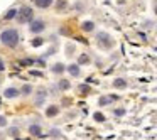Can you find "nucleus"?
I'll list each match as a JSON object with an SVG mask.
<instances>
[{
  "label": "nucleus",
  "mask_w": 157,
  "mask_h": 140,
  "mask_svg": "<svg viewBox=\"0 0 157 140\" xmlns=\"http://www.w3.org/2000/svg\"><path fill=\"white\" fill-rule=\"evenodd\" d=\"M0 42L7 47H17L19 44V32L17 29H5L0 34Z\"/></svg>",
  "instance_id": "nucleus-1"
},
{
  "label": "nucleus",
  "mask_w": 157,
  "mask_h": 140,
  "mask_svg": "<svg viewBox=\"0 0 157 140\" xmlns=\"http://www.w3.org/2000/svg\"><path fill=\"white\" fill-rule=\"evenodd\" d=\"M17 19H19L21 24H24V22H29V24H31V22L34 21V10H32L29 5H22L17 10Z\"/></svg>",
  "instance_id": "nucleus-2"
},
{
  "label": "nucleus",
  "mask_w": 157,
  "mask_h": 140,
  "mask_svg": "<svg viewBox=\"0 0 157 140\" xmlns=\"http://www.w3.org/2000/svg\"><path fill=\"white\" fill-rule=\"evenodd\" d=\"M29 31H31L32 34H41V32L46 31V22L42 21V19H34V21L31 22V25H29Z\"/></svg>",
  "instance_id": "nucleus-3"
},
{
  "label": "nucleus",
  "mask_w": 157,
  "mask_h": 140,
  "mask_svg": "<svg viewBox=\"0 0 157 140\" xmlns=\"http://www.w3.org/2000/svg\"><path fill=\"white\" fill-rule=\"evenodd\" d=\"M96 39H98V42L101 44V47H112V46H113L112 37H110V36L106 34V32H100Z\"/></svg>",
  "instance_id": "nucleus-4"
},
{
  "label": "nucleus",
  "mask_w": 157,
  "mask_h": 140,
  "mask_svg": "<svg viewBox=\"0 0 157 140\" xmlns=\"http://www.w3.org/2000/svg\"><path fill=\"white\" fill-rule=\"evenodd\" d=\"M66 71H68L69 74L73 76V78H78V76L81 74V68H79L78 64H69V66H66Z\"/></svg>",
  "instance_id": "nucleus-5"
},
{
  "label": "nucleus",
  "mask_w": 157,
  "mask_h": 140,
  "mask_svg": "<svg viewBox=\"0 0 157 140\" xmlns=\"http://www.w3.org/2000/svg\"><path fill=\"white\" fill-rule=\"evenodd\" d=\"M34 5L37 9H49L52 4H54V0H32Z\"/></svg>",
  "instance_id": "nucleus-6"
},
{
  "label": "nucleus",
  "mask_w": 157,
  "mask_h": 140,
  "mask_svg": "<svg viewBox=\"0 0 157 140\" xmlns=\"http://www.w3.org/2000/svg\"><path fill=\"white\" fill-rule=\"evenodd\" d=\"M19 95H21V89L14 88V86H12V88H7V89L4 91V96H5V98H17Z\"/></svg>",
  "instance_id": "nucleus-7"
},
{
  "label": "nucleus",
  "mask_w": 157,
  "mask_h": 140,
  "mask_svg": "<svg viewBox=\"0 0 157 140\" xmlns=\"http://www.w3.org/2000/svg\"><path fill=\"white\" fill-rule=\"evenodd\" d=\"M51 71L54 73V74H63V73L66 71V66L63 64V62H56V64L51 66Z\"/></svg>",
  "instance_id": "nucleus-8"
},
{
  "label": "nucleus",
  "mask_w": 157,
  "mask_h": 140,
  "mask_svg": "<svg viewBox=\"0 0 157 140\" xmlns=\"http://www.w3.org/2000/svg\"><path fill=\"white\" fill-rule=\"evenodd\" d=\"M81 29L85 32H91V31H95V22H91V21H85L81 24Z\"/></svg>",
  "instance_id": "nucleus-9"
},
{
  "label": "nucleus",
  "mask_w": 157,
  "mask_h": 140,
  "mask_svg": "<svg viewBox=\"0 0 157 140\" xmlns=\"http://www.w3.org/2000/svg\"><path fill=\"white\" fill-rule=\"evenodd\" d=\"M29 133L34 135V137H41L42 135V133H41V127H39V125H31V127H29Z\"/></svg>",
  "instance_id": "nucleus-10"
},
{
  "label": "nucleus",
  "mask_w": 157,
  "mask_h": 140,
  "mask_svg": "<svg viewBox=\"0 0 157 140\" xmlns=\"http://www.w3.org/2000/svg\"><path fill=\"white\" fill-rule=\"evenodd\" d=\"M58 113H59V108H58V106H54V105L48 106V110H46V115H48L49 118H51V116H56Z\"/></svg>",
  "instance_id": "nucleus-11"
},
{
  "label": "nucleus",
  "mask_w": 157,
  "mask_h": 140,
  "mask_svg": "<svg viewBox=\"0 0 157 140\" xmlns=\"http://www.w3.org/2000/svg\"><path fill=\"white\" fill-rule=\"evenodd\" d=\"M58 86H59V89H63V91H66V89H69V88H71V83H69L68 79H59Z\"/></svg>",
  "instance_id": "nucleus-12"
},
{
  "label": "nucleus",
  "mask_w": 157,
  "mask_h": 140,
  "mask_svg": "<svg viewBox=\"0 0 157 140\" xmlns=\"http://www.w3.org/2000/svg\"><path fill=\"white\" fill-rule=\"evenodd\" d=\"M10 19H17V9H10L5 14V21H10Z\"/></svg>",
  "instance_id": "nucleus-13"
},
{
  "label": "nucleus",
  "mask_w": 157,
  "mask_h": 140,
  "mask_svg": "<svg viewBox=\"0 0 157 140\" xmlns=\"http://www.w3.org/2000/svg\"><path fill=\"white\" fill-rule=\"evenodd\" d=\"M32 93V86L31 85H24L21 88V95H24V96H29Z\"/></svg>",
  "instance_id": "nucleus-14"
},
{
  "label": "nucleus",
  "mask_w": 157,
  "mask_h": 140,
  "mask_svg": "<svg viewBox=\"0 0 157 140\" xmlns=\"http://www.w3.org/2000/svg\"><path fill=\"white\" fill-rule=\"evenodd\" d=\"M113 86H115V88H125L127 81L123 78H118V79H115V81H113Z\"/></svg>",
  "instance_id": "nucleus-15"
},
{
  "label": "nucleus",
  "mask_w": 157,
  "mask_h": 140,
  "mask_svg": "<svg viewBox=\"0 0 157 140\" xmlns=\"http://www.w3.org/2000/svg\"><path fill=\"white\" fill-rule=\"evenodd\" d=\"M44 100H46V93L41 89V91L37 93V98H36V105H42V103H44Z\"/></svg>",
  "instance_id": "nucleus-16"
},
{
  "label": "nucleus",
  "mask_w": 157,
  "mask_h": 140,
  "mask_svg": "<svg viewBox=\"0 0 157 140\" xmlns=\"http://www.w3.org/2000/svg\"><path fill=\"white\" fill-rule=\"evenodd\" d=\"M88 62H90V58H88V56H86V54H81V56H79V58H78V66L88 64Z\"/></svg>",
  "instance_id": "nucleus-17"
},
{
  "label": "nucleus",
  "mask_w": 157,
  "mask_h": 140,
  "mask_svg": "<svg viewBox=\"0 0 157 140\" xmlns=\"http://www.w3.org/2000/svg\"><path fill=\"white\" fill-rule=\"evenodd\" d=\"M117 96H103V98H100V105H106V103H110V101H113Z\"/></svg>",
  "instance_id": "nucleus-18"
},
{
  "label": "nucleus",
  "mask_w": 157,
  "mask_h": 140,
  "mask_svg": "<svg viewBox=\"0 0 157 140\" xmlns=\"http://www.w3.org/2000/svg\"><path fill=\"white\" fill-rule=\"evenodd\" d=\"M93 116H95L96 122H105V115H103V113H98V112H96Z\"/></svg>",
  "instance_id": "nucleus-19"
},
{
  "label": "nucleus",
  "mask_w": 157,
  "mask_h": 140,
  "mask_svg": "<svg viewBox=\"0 0 157 140\" xmlns=\"http://www.w3.org/2000/svg\"><path fill=\"white\" fill-rule=\"evenodd\" d=\"M64 7H68V4H66L64 0H59V4H58V12H61Z\"/></svg>",
  "instance_id": "nucleus-20"
},
{
  "label": "nucleus",
  "mask_w": 157,
  "mask_h": 140,
  "mask_svg": "<svg viewBox=\"0 0 157 140\" xmlns=\"http://www.w3.org/2000/svg\"><path fill=\"white\" fill-rule=\"evenodd\" d=\"M79 91H81L83 95H86V93L90 91V86H86V85H81V86H79Z\"/></svg>",
  "instance_id": "nucleus-21"
},
{
  "label": "nucleus",
  "mask_w": 157,
  "mask_h": 140,
  "mask_svg": "<svg viewBox=\"0 0 157 140\" xmlns=\"http://www.w3.org/2000/svg\"><path fill=\"white\" fill-rule=\"evenodd\" d=\"M42 42H44V41L39 37V39H36V41H32V46H34V47H37V46H42Z\"/></svg>",
  "instance_id": "nucleus-22"
},
{
  "label": "nucleus",
  "mask_w": 157,
  "mask_h": 140,
  "mask_svg": "<svg viewBox=\"0 0 157 140\" xmlns=\"http://www.w3.org/2000/svg\"><path fill=\"white\" fill-rule=\"evenodd\" d=\"M21 64H24V66H31V64H34V61H32V59H24V61H22Z\"/></svg>",
  "instance_id": "nucleus-23"
},
{
  "label": "nucleus",
  "mask_w": 157,
  "mask_h": 140,
  "mask_svg": "<svg viewBox=\"0 0 157 140\" xmlns=\"http://www.w3.org/2000/svg\"><path fill=\"white\" fill-rule=\"evenodd\" d=\"M115 115H117V116H122V115H125V110H123V108H118V110H115Z\"/></svg>",
  "instance_id": "nucleus-24"
},
{
  "label": "nucleus",
  "mask_w": 157,
  "mask_h": 140,
  "mask_svg": "<svg viewBox=\"0 0 157 140\" xmlns=\"http://www.w3.org/2000/svg\"><path fill=\"white\" fill-rule=\"evenodd\" d=\"M7 125V118L5 116H0V127H5Z\"/></svg>",
  "instance_id": "nucleus-25"
},
{
  "label": "nucleus",
  "mask_w": 157,
  "mask_h": 140,
  "mask_svg": "<svg viewBox=\"0 0 157 140\" xmlns=\"http://www.w3.org/2000/svg\"><path fill=\"white\" fill-rule=\"evenodd\" d=\"M4 69H5V62L2 61V58H0V73L4 71Z\"/></svg>",
  "instance_id": "nucleus-26"
},
{
  "label": "nucleus",
  "mask_w": 157,
  "mask_h": 140,
  "mask_svg": "<svg viewBox=\"0 0 157 140\" xmlns=\"http://www.w3.org/2000/svg\"><path fill=\"white\" fill-rule=\"evenodd\" d=\"M9 133H10V135H17V128H10V130H9Z\"/></svg>",
  "instance_id": "nucleus-27"
},
{
  "label": "nucleus",
  "mask_w": 157,
  "mask_h": 140,
  "mask_svg": "<svg viewBox=\"0 0 157 140\" xmlns=\"http://www.w3.org/2000/svg\"><path fill=\"white\" fill-rule=\"evenodd\" d=\"M31 74L32 76H41V73H39V71H31Z\"/></svg>",
  "instance_id": "nucleus-28"
},
{
  "label": "nucleus",
  "mask_w": 157,
  "mask_h": 140,
  "mask_svg": "<svg viewBox=\"0 0 157 140\" xmlns=\"http://www.w3.org/2000/svg\"><path fill=\"white\" fill-rule=\"evenodd\" d=\"M155 14H157V7H155Z\"/></svg>",
  "instance_id": "nucleus-29"
},
{
  "label": "nucleus",
  "mask_w": 157,
  "mask_h": 140,
  "mask_svg": "<svg viewBox=\"0 0 157 140\" xmlns=\"http://www.w3.org/2000/svg\"><path fill=\"white\" fill-rule=\"evenodd\" d=\"M0 83H2V79H0Z\"/></svg>",
  "instance_id": "nucleus-30"
}]
</instances>
